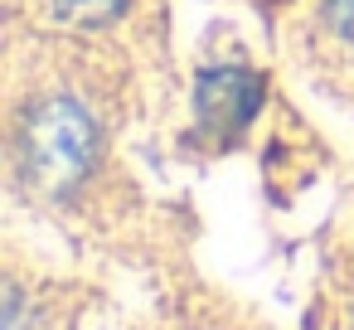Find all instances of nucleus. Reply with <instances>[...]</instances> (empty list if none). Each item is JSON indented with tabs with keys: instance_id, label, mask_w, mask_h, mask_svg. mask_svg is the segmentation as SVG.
<instances>
[{
	"instance_id": "nucleus-1",
	"label": "nucleus",
	"mask_w": 354,
	"mask_h": 330,
	"mask_svg": "<svg viewBox=\"0 0 354 330\" xmlns=\"http://www.w3.org/2000/svg\"><path fill=\"white\" fill-rule=\"evenodd\" d=\"M93 156H97V127L73 98H49L30 112L20 131V161L39 190L49 194L73 190L93 165Z\"/></svg>"
},
{
	"instance_id": "nucleus-2",
	"label": "nucleus",
	"mask_w": 354,
	"mask_h": 330,
	"mask_svg": "<svg viewBox=\"0 0 354 330\" xmlns=\"http://www.w3.org/2000/svg\"><path fill=\"white\" fill-rule=\"evenodd\" d=\"M194 102H199L204 131L233 136V131H243V127L252 122V112H257V102H262V83H257L252 73H243V68H214V73L199 78Z\"/></svg>"
},
{
	"instance_id": "nucleus-3",
	"label": "nucleus",
	"mask_w": 354,
	"mask_h": 330,
	"mask_svg": "<svg viewBox=\"0 0 354 330\" xmlns=\"http://www.w3.org/2000/svg\"><path fill=\"white\" fill-rule=\"evenodd\" d=\"M122 6H127V0H59V10H64L68 20H78V25H102V20H112Z\"/></svg>"
},
{
	"instance_id": "nucleus-4",
	"label": "nucleus",
	"mask_w": 354,
	"mask_h": 330,
	"mask_svg": "<svg viewBox=\"0 0 354 330\" xmlns=\"http://www.w3.org/2000/svg\"><path fill=\"white\" fill-rule=\"evenodd\" d=\"M325 10H330V20H335V30L354 44V0H325Z\"/></svg>"
},
{
	"instance_id": "nucleus-5",
	"label": "nucleus",
	"mask_w": 354,
	"mask_h": 330,
	"mask_svg": "<svg viewBox=\"0 0 354 330\" xmlns=\"http://www.w3.org/2000/svg\"><path fill=\"white\" fill-rule=\"evenodd\" d=\"M6 330H30V320H25V301H20V291H10V296H6Z\"/></svg>"
}]
</instances>
